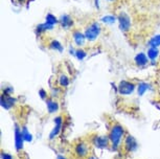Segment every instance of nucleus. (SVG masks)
<instances>
[{"mask_svg": "<svg viewBox=\"0 0 160 159\" xmlns=\"http://www.w3.org/2000/svg\"><path fill=\"white\" fill-rule=\"evenodd\" d=\"M53 25H50L48 23H43V24H39L37 26V32H43L46 31H49V29H52Z\"/></svg>", "mask_w": 160, "mask_h": 159, "instance_id": "18", "label": "nucleus"}, {"mask_svg": "<svg viewBox=\"0 0 160 159\" xmlns=\"http://www.w3.org/2000/svg\"><path fill=\"white\" fill-rule=\"evenodd\" d=\"M53 122H55V126H53L52 130H51L50 134H49V139L52 140L55 139L57 136H59L60 132L62 130V126H63V117L61 115L57 116L53 119Z\"/></svg>", "mask_w": 160, "mask_h": 159, "instance_id": "6", "label": "nucleus"}, {"mask_svg": "<svg viewBox=\"0 0 160 159\" xmlns=\"http://www.w3.org/2000/svg\"><path fill=\"white\" fill-rule=\"evenodd\" d=\"M137 142L132 135H126L122 142V147L127 153H132L137 149Z\"/></svg>", "mask_w": 160, "mask_h": 159, "instance_id": "5", "label": "nucleus"}, {"mask_svg": "<svg viewBox=\"0 0 160 159\" xmlns=\"http://www.w3.org/2000/svg\"><path fill=\"white\" fill-rule=\"evenodd\" d=\"M149 44H150L151 47H156V48L158 46H160V35H157V36H155V37H153L150 40Z\"/></svg>", "mask_w": 160, "mask_h": 159, "instance_id": "19", "label": "nucleus"}, {"mask_svg": "<svg viewBox=\"0 0 160 159\" xmlns=\"http://www.w3.org/2000/svg\"></svg>", "mask_w": 160, "mask_h": 159, "instance_id": "33", "label": "nucleus"}, {"mask_svg": "<svg viewBox=\"0 0 160 159\" xmlns=\"http://www.w3.org/2000/svg\"><path fill=\"white\" fill-rule=\"evenodd\" d=\"M60 23H61V25L64 28L71 27V26L73 25V21H72V19L68 15H63L61 17V19H60Z\"/></svg>", "mask_w": 160, "mask_h": 159, "instance_id": "12", "label": "nucleus"}, {"mask_svg": "<svg viewBox=\"0 0 160 159\" xmlns=\"http://www.w3.org/2000/svg\"><path fill=\"white\" fill-rule=\"evenodd\" d=\"M87 159H95V158H94V157H93V156H91V155H90V156H89V157H88V158H87Z\"/></svg>", "mask_w": 160, "mask_h": 159, "instance_id": "30", "label": "nucleus"}, {"mask_svg": "<svg viewBox=\"0 0 160 159\" xmlns=\"http://www.w3.org/2000/svg\"><path fill=\"white\" fill-rule=\"evenodd\" d=\"M149 84L147 83H140L139 85H138V94L139 95H143L146 93V91L148 89H149Z\"/></svg>", "mask_w": 160, "mask_h": 159, "instance_id": "21", "label": "nucleus"}, {"mask_svg": "<svg viewBox=\"0 0 160 159\" xmlns=\"http://www.w3.org/2000/svg\"><path fill=\"white\" fill-rule=\"evenodd\" d=\"M39 94H40V97L41 98H43V100H46L47 98V93H46V91L43 89H41L40 91H39Z\"/></svg>", "mask_w": 160, "mask_h": 159, "instance_id": "25", "label": "nucleus"}, {"mask_svg": "<svg viewBox=\"0 0 160 159\" xmlns=\"http://www.w3.org/2000/svg\"><path fill=\"white\" fill-rule=\"evenodd\" d=\"M109 1H114V0H109Z\"/></svg>", "mask_w": 160, "mask_h": 159, "instance_id": "32", "label": "nucleus"}, {"mask_svg": "<svg viewBox=\"0 0 160 159\" xmlns=\"http://www.w3.org/2000/svg\"><path fill=\"white\" fill-rule=\"evenodd\" d=\"M57 159H68V158L65 157V156H63V155H58L57 156Z\"/></svg>", "mask_w": 160, "mask_h": 159, "instance_id": "28", "label": "nucleus"}, {"mask_svg": "<svg viewBox=\"0 0 160 159\" xmlns=\"http://www.w3.org/2000/svg\"><path fill=\"white\" fill-rule=\"evenodd\" d=\"M92 145L98 149H107L110 146L109 136L106 135H95L92 138Z\"/></svg>", "mask_w": 160, "mask_h": 159, "instance_id": "3", "label": "nucleus"}, {"mask_svg": "<svg viewBox=\"0 0 160 159\" xmlns=\"http://www.w3.org/2000/svg\"><path fill=\"white\" fill-rule=\"evenodd\" d=\"M134 61L136 63V65L138 66H144L148 64V56H146L142 52H140L135 57Z\"/></svg>", "mask_w": 160, "mask_h": 159, "instance_id": "13", "label": "nucleus"}, {"mask_svg": "<svg viewBox=\"0 0 160 159\" xmlns=\"http://www.w3.org/2000/svg\"><path fill=\"white\" fill-rule=\"evenodd\" d=\"M21 132H22L24 142H32V135L29 133L28 129L26 128L25 126H22V128H21Z\"/></svg>", "mask_w": 160, "mask_h": 159, "instance_id": "15", "label": "nucleus"}, {"mask_svg": "<svg viewBox=\"0 0 160 159\" xmlns=\"http://www.w3.org/2000/svg\"><path fill=\"white\" fill-rule=\"evenodd\" d=\"M46 107H47L48 113H50V114H52V113H55V112H57V111L59 110L58 102L51 100V98H48V100H46Z\"/></svg>", "mask_w": 160, "mask_h": 159, "instance_id": "11", "label": "nucleus"}, {"mask_svg": "<svg viewBox=\"0 0 160 159\" xmlns=\"http://www.w3.org/2000/svg\"><path fill=\"white\" fill-rule=\"evenodd\" d=\"M159 55V50L156 47H150L148 50V58L151 60H155Z\"/></svg>", "mask_w": 160, "mask_h": 159, "instance_id": "16", "label": "nucleus"}, {"mask_svg": "<svg viewBox=\"0 0 160 159\" xmlns=\"http://www.w3.org/2000/svg\"><path fill=\"white\" fill-rule=\"evenodd\" d=\"M117 20H118L119 23V28L122 29V32H128L130 29V26H131V21H130L129 16L126 13H120L117 17Z\"/></svg>", "mask_w": 160, "mask_h": 159, "instance_id": "8", "label": "nucleus"}, {"mask_svg": "<svg viewBox=\"0 0 160 159\" xmlns=\"http://www.w3.org/2000/svg\"><path fill=\"white\" fill-rule=\"evenodd\" d=\"M102 22L108 23V24H112V23L115 22V17L114 16H106L102 19Z\"/></svg>", "mask_w": 160, "mask_h": 159, "instance_id": "24", "label": "nucleus"}, {"mask_svg": "<svg viewBox=\"0 0 160 159\" xmlns=\"http://www.w3.org/2000/svg\"><path fill=\"white\" fill-rule=\"evenodd\" d=\"M18 1H19L20 3H22V2H24V1H25V0H18Z\"/></svg>", "mask_w": 160, "mask_h": 159, "instance_id": "31", "label": "nucleus"}, {"mask_svg": "<svg viewBox=\"0 0 160 159\" xmlns=\"http://www.w3.org/2000/svg\"><path fill=\"white\" fill-rule=\"evenodd\" d=\"M95 5H96V7H99V5H98V0H95Z\"/></svg>", "mask_w": 160, "mask_h": 159, "instance_id": "29", "label": "nucleus"}, {"mask_svg": "<svg viewBox=\"0 0 160 159\" xmlns=\"http://www.w3.org/2000/svg\"><path fill=\"white\" fill-rule=\"evenodd\" d=\"M75 57L78 58V60H80V61H82V60L86 57V52L85 50L83 49H78L77 52H75Z\"/></svg>", "mask_w": 160, "mask_h": 159, "instance_id": "23", "label": "nucleus"}, {"mask_svg": "<svg viewBox=\"0 0 160 159\" xmlns=\"http://www.w3.org/2000/svg\"><path fill=\"white\" fill-rule=\"evenodd\" d=\"M1 158H2V159H13V156H12L11 154H8V153H4V152H2V154H1Z\"/></svg>", "mask_w": 160, "mask_h": 159, "instance_id": "26", "label": "nucleus"}, {"mask_svg": "<svg viewBox=\"0 0 160 159\" xmlns=\"http://www.w3.org/2000/svg\"><path fill=\"white\" fill-rule=\"evenodd\" d=\"M99 34H101V26H99L98 23L94 22L87 27L86 32H85V37L87 40L94 41L95 39L98 37Z\"/></svg>", "mask_w": 160, "mask_h": 159, "instance_id": "4", "label": "nucleus"}, {"mask_svg": "<svg viewBox=\"0 0 160 159\" xmlns=\"http://www.w3.org/2000/svg\"><path fill=\"white\" fill-rule=\"evenodd\" d=\"M126 132H125V129L118 122H115L112 127L110 129V132H109V139H110V147H112L113 150H117L119 148L120 143H122L123 142V137L125 136Z\"/></svg>", "mask_w": 160, "mask_h": 159, "instance_id": "1", "label": "nucleus"}, {"mask_svg": "<svg viewBox=\"0 0 160 159\" xmlns=\"http://www.w3.org/2000/svg\"><path fill=\"white\" fill-rule=\"evenodd\" d=\"M89 151L90 148L88 143L83 140H80L75 143L74 146V154L78 158L80 159H86L89 157Z\"/></svg>", "mask_w": 160, "mask_h": 159, "instance_id": "2", "label": "nucleus"}, {"mask_svg": "<svg viewBox=\"0 0 160 159\" xmlns=\"http://www.w3.org/2000/svg\"><path fill=\"white\" fill-rule=\"evenodd\" d=\"M59 84L61 87H67L69 85V77L67 76H65V74H62L59 77Z\"/></svg>", "mask_w": 160, "mask_h": 159, "instance_id": "20", "label": "nucleus"}, {"mask_svg": "<svg viewBox=\"0 0 160 159\" xmlns=\"http://www.w3.org/2000/svg\"><path fill=\"white\" fill-rule=\"evenodd\" d=\"M49 47H50L51 49L58 50V52H63V46L61 45V43H60L59 41H57V40L51 41V42H50V44H49Z\"/></svg>", "mask_w": 160, "mask_h": 159, "instance_id": "17", "label": "nucleus"}, {"mask_svg": "<svg viewBox=\"0 0 160 159\" xmlns=\"http://www.w3.org/2000/svg\"><path fill=\"white\" fill-rule=\"evenodd\" d=\"M14 90H13V88L12 87H8V88H5L4 90H3V94H8V95H11V93L13 92Z\"/></svg>", "mask_w": 160, "mask_h": 159, "instance_id": "27", "label": "nucleus"}, {"mask_svg": "<svg viewBox=\"0 0 160 159\" xmlns=\"http://www.w3.org/2000/svg\"><path fill=\"white\" fill-rule=\"evenodd\" d=\"M16 103V98L11 97L8 94H2L1 95V106L2 108L7 110H10L11 108H13Z\"/></svg>", "mask_w": 160, "mask_h": 159, "instance_id": "10", "label": "nucleus"}, {"mask_svg": "<svg viewBox=\"0 0 160 159\" xmlns=\"http://www.w3.org/2000/svg\"><path fill=\"white\" fill-rule=\"evenodd\" d=\"M135 90V85L132 82L128 81H122L118 85V92L122 95H128L131 94Z\"/></svg>", "mask_w": 160, "mask_h": 159, "instance_id": "7", "label": "nucleus"}, {"mask_svg": "<svg viewBox=\"0 0 160 159\" xmlns=\"http://www.w3.org/2000/svg\"><path fill=\"white\" fill-rule=\"evenodd\" d=\"M73 39H74V42L77 43L78 46H81V45L84 44V42H85V35L82 34L81 32H73Z\"/></svg>", "mask_w": 160, "mask_h": 159, "instance_id": "14", "label": "nucleus"}, {"mask_svg": "<svg viewBox=\"0 0 160 159\" xmlns=\"http://www.w3.org/2000/svg\"><path fill=\"white\" fill-rule=\"evenodd\" d=\"M46 23L50 25H55L56 23H58V20H57V18L53 16V15L51 14H48L46 16Z\"/></svg>", "mask_w": 160, "mask_h": 159, "instance_id": "22", "label": "nucleus"}, {"mask_svg": "<svg viewBox=\"0 0 160 159\" xmlns=\"http://www.w3.org/2000/svg\"><path fill=\"white\" fill-rule=\"evenodd\" d=\"M23 143H24V138H23L22 132H21L19 127L16 125V127H15V147H16L17 151L23 150Z\"/></svg>", "mask_w": 160, "mask_h": 159, "instance_id": "9", "label": "nucleus"}]
</instances>
